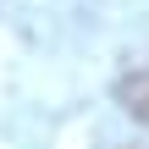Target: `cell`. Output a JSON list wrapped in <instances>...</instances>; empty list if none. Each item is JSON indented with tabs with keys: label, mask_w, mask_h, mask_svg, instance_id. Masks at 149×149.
Here are the masks:
<instances>
[{
	"label": "cell",
	"mask_w": 149,
	"mask_h": 149,
	"mask_svg": "<svg viewBox=\"0 0 149 149\" xmlns=\"http://www.w3.org/2000/svg\"><path fill=\"white\" fill-rule=\"evenodd\" d=\"M116 100H122V111H127L133 122L149 127V72H127V77L116 83Z\"/></svg>",
	"instance_id": "1"
}]
</instances>
